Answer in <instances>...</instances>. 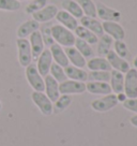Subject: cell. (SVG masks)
Wrapping results in <instances>:
<instances>
[{
    "mask_svg": "<svg viewBox=\"0 0 137 146\" xmlns=\"http://www.w3.org/2000/svg\"><path fill=\"white\" fill-rule=\"evenodd\" d=\"M50 32L55 43L59 44L60 46L64 47L74 46L76 36L68 28L63 27L62 25H54L50 27Z\"/></svg>",
    "mask_w": 137,
    "mask_h": 146,
    "instance_id": "1",
    "label": "cell"
},
{
    "mask_svg": "<svg viewBox=\"0 0 137 146\" xmlns=\"http://www.w3.org/2000/svg\"><path fill=\"white\" fill-rule=\"evenodd\" d=\"M26 78H27L29 85L32 87L33 91L44 92V88H45L44 78L39 73L36 64H30L28 67H26Z\"/></svg>",
    "mask_w": 137,
    "mask_h": 146,
    "instance_id": "2",
    "label": "cell"
},
{
    "mask_svg": "<svg viewBox=\"0 0 137 146\" xmlns=\"http://www.w3.org/2000/svg\"><path fill=\"white\" fill-rule=\"evenodd\" d=\"M31 100L37 105L40 112L45 116H49L54 113V106L53 102L49 100V98L46 96L44 92L41 91H33L31 94Z\"/></svg>",
    "mask_w": 137,
    "mask_h": 146,
    "instance_id": "3",
    "label": "cell"
},
{
    "mask_svg": "<svg viewBox=\"0 0 137 146\" xmlns=\"http://www.w3.org/2000/svg\"><path fill=\"white\" fill-rule=\"evenodd\" d=\"M119 102L117 100V96L116 94H109L106 96L102 97L100 99H96L91 102V108L94 110L96 112H100V113H104V112H108L109 110L114 109Z\"/></svg>",
    "mask_w": 137,
    "mask_h": 146,
    "instance_id": "4",
    "label": "cell"
},
{
    "mask_svg": "<svg viewBox=\"0 0 137 146\" xmlns=\"http://www.w3.org/2000/svg\"><path fill=\"white\" fill-rule=\"evenodd\" d=\"M16 45H17V50H18L19 64L24 68H26L30 64H32V53L29 40L17 38Z\"/></svg>",
    "mask_w": 137,
    "mask_h": 146,
    "instance_id": "5",
    "label": "cell"
},
{
    "mask_svg": "<svg viewBox=\"0 0 137 146\" xmlns=\"http://www.w3.org/2000/svg\"><path fill=\"white\" fill-rule=\"evenodd\" d=\"M123 92L128 98H137V70L131 68L124 75Z\"/></svg>",
    "mask_w": 137,
    "mask_h": 146,
    "instance_id": "6",
    "label": "cell"
},
{
    "mask_svg": "<svg viewBox=\"0 0 137 146\" xmlns=\"http://www.w3.org/2000/svg\"><path fill=\"white\" fill-rule=\"evenodd\" d=\"M86 91V84L84 82H78L73 80H65L64 82L59 83L60 95H80Z\"/></svg>",
    "mask_w": 137,
    "mask_h": 146,
    "instance_id": "7",
    "label": "cell"
},
{
    "mask_svg": "<svg viewBox=\"0 0 137 146\" xmlns=\"http://www.w3.org/2000/svg\"><path fill=\"white\" fill-rule=\"evenodd\" d=\"M96 16L104 22H116L118 23L121 19V14L119 11L111 8H108L102 2L96 3Z\"/></svg>",
    "mask_w": 137,
    "mask_h": 146,
    "instance_id": "8",
    "label": "cell"
},
{
    "mask_svg": "<svg viewBox=\"0 0 137 146\" xmlns=\"http://www.w3.org/2000/svg\"><path fill=\"white\" fill-rule=\"evenodd\" d=\"M58 11L59 10L55 5H46L43 9L32 14V19L37 21L38 23H47L56 17Z\"/></svg>",
    "mask_w": 137,
    "mask_h": 146,
    "instance_id": "9",
    "label": "cell"
},
{
    "mask_svg": "<svg viewBox=\"0 0 137 146\" xmlns=\"http://www.w3.org/2000/svg\"><path fill=\"white\" fill-rule=\"evenodd\" d=\"M107 61L109 62L110 67L114 69V70H117L119 72L121 73H126L131 69L130 67V64H128V61L123 58H121L120 56L116 54L114 52V50H110L108 52V54L106 55L105 57Z\"/></svg>",
    "mask_w": 137,
    "mask_h": 146,
    "instance_id": "10",
    "label": "cell"
},
{
    "mask_svg": "<svg viewBox=\"0 0 137 146\" xmlns=\"http://www.w3.org/2000/svg\"><path fill=\"white\" fill-rule=\"evenodd\" d=\"M102 27H103L104 33L111 36L113 40H115V41L123 40L124 36H125V32H124L122 26L116 22H103Z\"/></svg>",
    "mask_w": 137,
    "mask_h": 146,
    "instance_id": "11",
    "label": "cell"
},
{
    "mask_svg": "<svg viewBox=\"0 0 137 146\" xmlns=\"http://www.w3.org/2000/svg\"><path fill=\"white\" fill-rule=\"evenodd\" d=\"M44 85H45V88H44L45 95L48 97L49 100L54 103L60 96L59 83L57 82L51 75L48 74V75L44 76Z\"/></svg>",
    "mask_w": 137,
    "mask_h": 146,
    "instance_id": "12",
    "label": "cell"
},
{
    "mask_svg": "<svg viewBox=\"0 0 137 146\" xmlns=\"http://www.w3.org/2000/svg\"><path fill=\"white\" fill-rule=\"evenodd\" d=\"M53 61L54 60H53V57H51L49 50H44L41 53V55L38 57L37 69L43 78L49 74V69Z\"/></svg>",
    "mask_w": 137,
    "mask_h": 146,
    "instance_id": "13",
    "label": "cell"
},
{
    "mask_svg": "<svg viewBox=\"0 0 137 146\" xmlns=\"http://www.w3.org/2000/svg\"><path fill=\"white\" fill-rule=\"evenodd\" d=\"M30 47H31V53H32V59H38V57L41 55V53L45 50V44L43 41V38H42L41 31L37 30L33 33L30 35Z\"/></svg>",
    "mask_w": 137,
    "mask_h": 146,
    "instance_id": "14",
    "label": "cell"
},
{
    "mask_svg": "<svg viewBox=\"0 0 137 146\" xmlns=\"http://www.w3.org/2000/svg\"><path fill=\"white\" fill-rule=\"evenodd\" d=\"M86 90L92 95H101V96H106L111 94L110 85L105 82L90 81L86 84Z\"/></svg>",
    "mask_w": 137,
    "mask_h": 146,
    "instance_id": "15",
    "label": "cell"
},
{
    "mask_svg": "<svg viewBox=\"0 0 137 146\" xmlns=\"http://www.w3.org/2000/svg\"><path fill=\"white\" fill-rule=\"evenodd\" d=\"M64 52H65V55L68 57V62H71L72 66L74 67H77V68H84L86 67V58L82 56L79 52H78L74 46H70V47H65L64 48Z\"/></svg>",
    "mask_w": 137,
    "mask_h": 146,
    "instance_id": "16",
    "label": "cell"
},
{
    "mask_svg": "<svg viewBox=\"0 0 137 146\" xmlns=\"http://www.w3.org/2000/svg\"><path fill=\"white\" fill-rule=\"evenodd\" d=\"M49 50L53 60L55 61L57 64H59L60 67L65 68L67 66H68V59L65 55V52L62 48V46H60L57 43H54L49 46Z\"/></svg>",
    "mask_w": 137,
    "mask_h": 146,
    "instance_id": "17",
    "label": "cell"
},
{
    "mask_svg": "<svg viewBox=\"0 0 137 146\" xmlns=\"http://www.w3.org/2000/svg\"><path fill=\"white\" fill-rule=\"evenodd\" d=\"M40 29V23H38L34 19H29L24 22L22 25H19V27L17 28V38L19 39H27V36H29L31 33L34 31H37Z\"/></svg>",
    "mask_w": 137,
    "mask_h": 146,
    "instance_id": "18",
    "label": "cell"
},
{
    "mask_svg": "<svg viewBox=\"0 0 137 146\" xmlns=\"http://www.w3.org/2000/svg\"><path fill=\"white\" fill-rule=\"evenodd\" d=\"M56 19L59 22L60 25L68 28V30H71V31H74L78 26L77 19L74 16H72L71 14H68L67 11H64V10L58 11V13L56 15Z\"/></svg>",
    "mask_w": 137,
    "mask_h": 146,
    "instance_id": "19",
    "label": "cell"
},
{
    "mask_svg": "<svg viewBox=\"0 0 137 146\" xmlns=\"http://www.w3.org/2000/svg\"><path fill=\"white\" fill-rule=\"evenodd\" d=\"M86 66L90 71H111V67L105 57H91Z\"/></svg>",
    "mask_w": 137,
    "mask_h": 146,
    "instance_id": "20",
    "label": "cell"
},
{
    "mask_svg": "<svg viewBox=\"0 0 137 146\" xmlns=\"http://www.w3.org/2000/svg\"><path fill=\"white\" fill-rule=\"evenodd\" d=\"M80 24L82 26H84L85 28H87L88 30H90L91 32H93L96 36H101L104 35V30L102 27V24L93 17H89V16H82L80 18Z\"/></svg>",
    "mask_w": 137,
    "mask_h": 146,
    "instance_id": "21",
    "label": "cell"
},
{
    "mask_svg": "<svg viewBox=\"0 0 137 146\" xmlns=\"http://www.w3.org/2000/svg\"><path fill=\"white\" fill-rule=\"evenodd\" d=\"M110 88L114 94H120L123 92V85H124V75L123 73L119 72L117 70L110 71Z\"/></svg>",
    "mask_w": 137,
    "mask_h": 146,
    "instance_id": "22",
    "label": "cell"
},
{
    "mask_svg": "<svg viewBox=\"0 0 137 146\" xmlns=\"http://www.w3.org/2000/svg\"><path fill=\"white\" fill-rule=\"evenodd\" d=\"M64 69V73L67 78L73 81H78V82H86L88 80V73L82 70V68H77L74 66H67Z\"/></svg>",
    "mask_w": 137,
    "mask_h": 146,
    "instance_id": "23",
    "label": "cell"
},
{
    "mask_svg": "<svg viewBox=\"0 0 137 146\" xmlns=\"http://www.w3.org/2000/svg\"><path fill=\"white\" fill-rule=\"evenodd\" d=\"M114 40L113 38L109 36L108 35L104 33L103 36H101V38L97 40V48L96 52L100 57H106V55L108 54V52L111 50V46H113Z\"/></svg>",
    "mask_w": 137,
    "mask_h": 146,
    "instance_id": "24",
    "label": "cell"
},
{
    "mask_svg": "<svg viewBox=\"0 0 137 146\" xmlns=\"http://www.w3.org/2000/svg\"><path fill=\"white\" fill-rule=\"evenodd\" d=\"M74 31H75V35L77 36L78 39L87 42L88 44H90V45L97 43V40H99L97 36H96L93 32H91L90 30H88L87 28H85L84 26H82V25H80V26L78 25L77 28H76Z\"/></svg>",
    "mask_w": 137,
    "mask_h": 146,
    "instance_id": "25",
    "label": "cell"
},
{
    "mask_svg": "<svg viewBox=\"0 0 137 146\" xmlns=\"http://www.w3.org/2000/svg\"><path fill=\"white\" fill-rule=\"evenodd\" d=\"M62 8L64 11H67L68 14H71L72 16L76 18H82L84 16L82 8L79 7L77 1L75 0H63L62 1Z\"/></svg>",
    "mask_w": 137,
    "mask_h": 146,
    "instance_id": "26",
    "label": "cell"
},
{
    "mask_svg": "<svg viewBox=\"0 0 137 146\" xmlns=\"http://www.w3.org/2000/svg\"><path fill=\"white\" fill-rule=\"evenodd\" d=\"M77 3L82 8L85 16L96 17V5L92 0H77Z\"/></svg>",
    "mask_w": 137,
    "mask_h": 146,
    "instance_id": "27",
    "label": "cell"
},
{
    "mask_svg": "<svg viewBox=\"0 0 137 146\" xmlns=\"http://www.w3.org/2000/svg\"><path fill=\"white\" fill-rule=\"evenodd\" d=\"M72 103V97L70 95H61L59 98L54 102V112L55 113H61L65 109H68Z\"/></svg>",
    "mask_w": 137,
    "mask_h": 146,
    "instance_id": "28",
    "label": "cell"
},
{
    "mask_svg": "<svg viewBox=\"0 0 137 146\" xmlns=\"http://www.w3.org/2000/svg\"><path fill=\"white\" fill-rule=\"evenodd\" d=\"M74 47L76 48V50L80 53V54L85 57V58H91L93 54H94V52L92 50V47L90 44H88L87 42L82 41L80 39H78L76 38V40H75V43H74Z\"/></svg>",
    "mask_w": 137,
    "mask_h": 146,
    "instance_id": "29",
    "label": "cell"
},
{
    "mask_svg": "<svg viewBox=\"0 0 137 146\" xmlns=\"http://www.w3.org/2000/svg\"><path fill=\"white\" fill-rule=\"evenodd\" d=\"M49 73L53 78H55L58 83H62L67 80V75L64 73V69L62 67H60L59 64H57L56 62H53L50 66Z\"/></svg>",
    "mask_w": 137,
    "mask_h": 146,
    "instance_id": "30",
    "label": "cell"
},
{
    "mask_svg": "<svg viewBox=\"0 0 137 146\" xmlns=\"http://www.w3.org/2000/svg\"><path fill=\"white\" fill-rule=\"evenodd\" d=\"M88 80L108 83L110 80V71H90V73H88Z\"/></svg>",
    "mask_w": 137,
    "mask_h": 146,
    "instance_id": "31",
    "label": "cell"
},
{
    "mask_svg": "<svg viewBox=\"0 0 137 146\" xmlns=\"http://www.w3.org/2000/svg\"><path fill=\"white\" fill-rule=\"evenodd\" d=\"M47 5V0H31L25 8V11L27 14H33L38 12L39 10L43 9Z\"/></svg>",
    "mask_w": 137,
    "mask_h": 146,
    "instance_id": "32",
    "label": "cell"
},
{
    "mask_svg": "<svg viewBox=\"0 0 137 146\" xmlns=\"http://www.w3.org/2000/svg\"><path fill=\"white\" fill-rule=\"evenodd\" d=\"M113 45H114V52L118 55V56H120L121 58L125 59L128 56V46H126V44L123 42V40L114 41Z\"/></svg>",
    "mask_w": 137,
    "mask_h": 146,
    "instance_id": "33",
    "label": "cell"
},
{
    "mask_svg": "<svg viewBox=\"0 0 137 146\" xmlns=\"http://www.w3.org/2000/svg\"><path fill=\"white\" fill-rule=\"evenodd\" d=\"M20 5L18 0H0L1 11H17L20 9Z\"/></svg>",
    "mask_w": 137,
    "mask_h": 146,
    "instance_id": "34",
    "label": "cell"
},
{
    "mask_svg": "<svg viewBox=\"0 0 137 146\" xmlns=\"http://www.w3.org/2000/svg\"><path fill=\"white\" fill-rule=\"evenodd\" d=\"M122 105L124 109L137 114V98H128L126 100L122 102Z\"/></svg>",
    "mask_w": 137,
    "mask_h": 146,
    "instance_id": "35",
    "label": "cell"
},
{
    "mask_svg": "<svg viewBox=\"0 0 137 146\" xmlns=\"http://www.w3.org/2000/svg\"><path fill=\"white\" fill-rule=\"evenodd\" d=\"M41 35H42V38H43V41H44V44H45V45L50 46L51 44H54V43H55L54 39H53V36H51L50 27H44L43 28Z\"/></svg>",
    "mask_w": 137,
    "mask_h": 146,
    "instance_id": "36",
    "label": "cell"
},
{
    "mask_svg": "<svg viewBox=\"0 0 137 146\" xmlns=\"http://www.w3.org/2000/svg\"><path fill=\"white\" fill-rule=\"evenodd\" d=\"M116 96H117V100H118V102H123V101H125L126 99H128V97L125 96V94H124V92L117 94Z\"/></svg>",
    "mask_w": 137,
    "mask_h": 146,
    "instance_id": "37",
    "label": "cell"
},
{
    "mask_svg": "<svg viewBox=\"0 0 137 146\" xmlns=\"http://www.w3.org/2000/svg\"><path fill=\"white\" fill-rule=\"evenodd\" d=\"M130 123H131V125H132V126H134V127L137 128V114L131 117V119H130Z\"/></svg>",
    "mask_w": 137,
    "mask_h": 146,
    "instance_id": "38",
    "label": "cell"
},
{
    "mask_svg": "<svg viewBox=\"0 0 137 146\" xmlns=\"http://www.w3.org/2000/svg\"><path fill=\"white\" fill-rule=\"evenodd\" d=\"M133 66H134V69L137 70V56L134 58V60H133Z\"/></svg>",
    "mask_w": 137,
    "mask_h": 146,
    "instance_id": "39",
    "label": "cell"
},
{
    "mask_svg": "<svg viewBox=\"0 0 137 146\" xmlns=\"http://www.w3.org/2000/svg\"><path fill=\"white\" fill-rule=\"evenodd\" d=\"M1 109H2V103H1V101H0V111H1Z\"/></svg>",
    "mask_w": 137,
    "mask_h": 146,
    "instance_id": "40",
    "label": "cell"
},
{
    "mask_svg": "<svg viewBox=\"0 0 137 146\" xmlns=\"http://www.w3.org/2000/svg\"><path fill=\"white\" fill-rule=\"evenodd\" d=\"M19 2H20V1H26V0H18Z\"/></svg>",
    "mask_w": 137,
    "mask_h": 146,
    "instance_id": "41",
    "label": "cell"
}]
</instances>
